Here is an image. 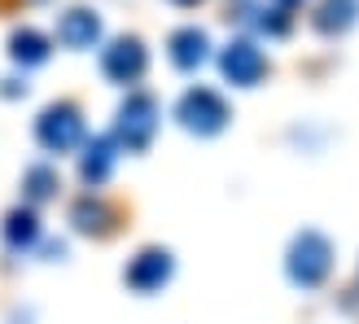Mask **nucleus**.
Wrapping results in <instances>:
<instances>
[{
  "label": "nucleus",
  "mask_w": 359,
  "mask_h": 324,
  "mask_svg": "<svg viewBox=\"0 0 359 324\" xmlns=\"http://www.w3.org/2000/svg\"><path fill=\"white\" fill-rule=\"evenodd\" d=\"M105 66H110L114 75H123V70H128V75H140V48H136V44H118Z\"/></svg>",
  "instance_id": "5"
},
{
  "label": "nucleus",
  "mask_w": 359,
  "mask_h": 324,
  "mask_svg": "<svg viewBox=\"0 0 359 324\" xmlns=\"http://www.w3.org/2000/svg\"><path fill=\"white\" fill-rule=\"evenodd\" d=\"M224 70H228L232 79H241V83H250V79L259 75V53L250 48V44H237V48H232L228 58H224Z\"/></svg>",
  "instance_id": "3"
},
{
  "label": "nucleus",
  "mask_w": 359,
  "mask_h": 324,
  "mask_svg": "<svg viewBox=\"0 0 359 324\" xmlns=\"http://www.w3.org/2000/svg\"><path fill=\"white\" fill-rule=\"evenodd\" d=\"M75 136H79V123L70 119L66 110L62 114H48V123H44V140H48V145H70Z\"/></svg>",
  "instance_id": "4"
},
{
  "label": "nucleus",
  "mask_w": 359,
  "mask_h": 324,
  "mask_svg": "<svg viewBox=\"0 0 359 324\" xmlns=\"http://www.w3.org/2000/svg\"><path fill=\"white\" fill-rule=\"evenodd\" d=\"M325 267H329V250H325V241H320V237H302V245H298V263H294V276L311 285V281L325 276Z\"/></svg>",
  "instance_id": "1"
},
{
  "label": "nucleus",
  "mask_w": 359,
  "mask_h": 324,
  "mask_svg": "<svg viewBox=\"0 0 359 324\" xmlns=\"http://www.w3.org/2000/svg\"><path fill=\"white\" fill-rule=\"evenodd\" d=\"M154 276H167V259H158V255H149V267H136L132 272L136 285H154Z\"/></svg>",
  "instance_id": "7"
},
{
  "label": "nucleus",
  "mask_w": 359,
  "mask_h": 324,
  "mask_svg": "<svg viewBox=\"0 0 359 324\" xmlns=\"http://www.w3.org/2000/svg\"><path fill=\"white\" fill-rule=\"evenodd\" d=\"M184 119H189V128H219V119H224V105L215 101L210 93H193L184 101Z\"/></svg>",
  "instance_id": "2"
},
{
  "label": "nucleus",
  "mask_w": 359,
  "mask_h": 324,
  "mask_svg": "<svg viewBox=\"0 0 359 324\" xmlns=\"http://www.w3.org/2000/svg\"><path fill=\"white\" fill-rule=\"evenodd\" d=\"M175 58L184 62V66H189L193 58H202V35H193V31H189V35H180V53H175Z\"/></svg>",
  "instance_id": "8"
},
{
  "label": "nucleus",
  "mask_w": 359,
  "mask_h": 324,
  "mask_svg": "<svg viewBox=\"0 0 359 324\" xmlns=\"http://www.w3.org/2000/svg\"><path fill=\"white\" fill-rule=\"evenodd\" d=\"M93 35H97V18H93V13H75V18L66 22V40H70V44H88Z\"/></svg>",
  "instance_id": "6"
}]
</instances>
